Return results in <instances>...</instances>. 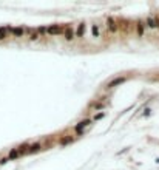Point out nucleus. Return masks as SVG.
<instances>
[{
    "instance_id": "obj_1",
    "label": "nucleus",
    "mask_w": 159,
    "mask_h": 170,
    "mask_svg": "<svg viewBox=\"0 0 159 170\" xmlns=\"http://www.w3.org/2000/svg\"><path fill=\"white\" fill-rule=\"evenodd\" d=\"M46 33L48 34H59V33H62V30H60V27H57V25H52V27L46 28Z\"/></svg>"
},
{
    "instance_id": "obj_11",
    "label": "nucleus",
    "mask_w": 159,
    "mask_h": 170,
    "mask_svg": "<svg viewBox=\"0 0 159 170\" xmlns=\"http://www.w3.org/2000/svg\"><path fill=\"white\" fill-rule=\"evenodd\" d=\"M102 117H103V113H99L97 116H94V119H102Z\"/></svg>"
},
{
    "instance_id": "obj_5",
    "label": "nucleus",
    "mask_w": 159,
    "mask_h": 170,
    "mask_svg": "<svg viewBox=\"0 0 159 170\" xmlns=\"http://www.w3.org/2000/svg\"><path fill=\"white\" fill-rule=\"evenodd\" d=\"M121 82H124V77H117L116 81H113V82H110V84H108V87H114V85L121 84Z\"/></svg>"
},
{
    "instance_id": "obj_8",
    "label": "nucleus",
    "mask_w": 159,
    "mask_h": 170,
    "mask_svg": "<svg viewBox=\"0 0 159 170\" xmlns=\"http://www.w3.org/2000/svg\"><path fill=\"white\" fill-rule=\"evenodd\" d=\"M138 33H139V34H142V33H144V27H142V22H139V23H138Z\"/></svg>"
},
{
    "instance_id": "obj_4",
    "label": "nucleus",
    "mask_w": 159,
    "mask_h": 170,
    "mask_svg": "<svg viewBox=\"0 0 159 170\" xmlns=\"http://www.w3.org/2000/svg\"><path fill=\"white\" fill-rule=\"evenodd\" d=\"M107 23L110 25V31H116L117 28H116V23H114V20H113V17H108V20H107Z\"/></svg>"
},
{
    "instance_id": "obj_6",
    "label": "nucleus",
    "mask_w": 159,
    "mask_h": 170,
    "mask_svg": "<svg viewBox=\"0 0 159 170\" xmlns=\"http://www.w3.org/2000/svg\"><path fill=\"white\" fill-rule=\"evenodd\" d=\"M84 31H85V25L82 23L81 27H79V30H77V36H82V34H84Z\"/></svg>"
},
{
    "instance_id": "obj_3",
    "label": "nucleus",
    "mask_w": 159,
    "mask_h": 170,
    "mask_svg": "<svg viewBox=\"0 0 159 170\" xmlns=\"http://www.w3.org/2000/svg\"><path fill=\"white\" fill-rule=\"evenodd\" d=\"M88 122H90V121H84V122H81V124H79V125L76 127V132H77V133H82V130L88 125Z\"/></svg>"
},
{
    "instance_id": "obj_9",
    "label": "nucleus",
    "mask_w": 159,
    "mask_h": 170,
    "mask_svg": "<svg viewBox=\"0 0 159 170\" xmlns=\"http://www.w3.org/2000/svg\"><path fill=\"white\" fill-rule=\"evenodd\" d=\"M93 34H94V36H99V27H96V25L93 27Z\"/></svg>"
},
{
    "instance_id": "obj_10",
    "label": "nucleus",
    "mask_w": 159,
    "mask_h": 170,
    "mask_svg": "<svg viewBox=\"0 0 159 170\" xmlns=\"http://www.w3.org/2000/svg\"><path fill=\"white\" fill-rule=\"evenodd\" d=\"M14 34H17V36L19 34H23V30L22 28H17V30H14Z\"/></svg>"
},
{
    "instance_id": "obj_7",
    "label": "nucleus",
    "mask_w": 159,
    "mask_h": 170,
    "mask_svg": "<svg viewBox=\"0 0 159 170\" xmlns=\"http://www.w3.org/2000/svg\"><path fill=\"white\" fill-rule=\"evenodd\" d=\"M65 37H67L68 40H70V39H73V31L71 30H67V31H65Z\"/></svg>"
},
{
    "instance_id": "obj_2",
    "label": "nucleus",
    "mask_w": 159,
    "mask_h": 170,
    "mask_svg": "<svg viewBox=\"0 0 159 170\" xmlns=\"http://www.w3.org/2000/svg\"><path fill=\"white\" fill-rule=\"evenodd\" d=\"M147 25H148L150 28H159L157 19H153V17H148V19H147Z\"/></svg>"
}]
</instances>
